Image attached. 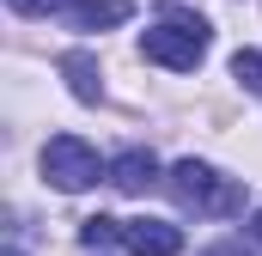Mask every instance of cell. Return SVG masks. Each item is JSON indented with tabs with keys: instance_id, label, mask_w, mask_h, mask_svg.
<instances>
[{
	"instance_id": "obj_1",
	"label": "cell",
	"mask_w": 262,
	"mask_h": 256,
	"mask_svg": "<svg viewBox=\"0 0 262 256\" xmlns=\"http://www.w3.org/2000/svg\"><path fill=\"white\" fill-rule=\"evenodd\" d=\"M171 195H177L189 214H207V220L244 214V183H238V177H220V171L201 165V159H177V165H171Z\"/></svg>"
},
{
	"instance_id": "obj_9",
	"label": "cell",
	"mask_w": 262,
	"mask_h": 256,
	"mask_svg": "<svg viewBox=\"0 0 262 256\" xmlns=\"http://www.w3.org/2000/svg\"><path fill=\"white\" fill-rule=\"evenodd\" d=\"M232 79H244L250 92H262V55L256 49H238V55H232Z\"/></svg>"
},
{
	"instance_id": "obj_12",
	"label": "cell",
	"mask_w": 262,
	"mask_h": 256,
	"mask_svg": "<svg viewBox=\"0 0 262 256\" xmlns=\"http://www.w3.org/2000/svg\"><path fill=\"white\" fill-rule=\"evenodd\" d=\"M6 256H18V250H6Z\"/></svg>"
},
{
	"instance_id": "obj_3",
	"label": "cell",
	"mask_w": 262,
	"mask_h": 256,
	"mask_svg": "<svg viewBox=\"0 0 262 256\" xmlns=\"http://www.w3.org/2000/svg\"><path fill=\"white\" fill-rule=\"evenodd\" d=\"M43 177H49L55 189L79 195V189H92V183L104 177V165H98V153H92L79 134H55V140L43 146Z\"/></svg>"
},
{
	"instance_id": "obj_10",
	"label": "cell",
	"mask_w": 262,
	"mask_h": 256,
	"mask_svg": "<svg viewBox=\"0 0 262 256\" xmlns=\"http://www.w3.org/2000/svg\"><path fill=\"white\" fill-rule=\"evenodd\" d=\"M12 12H25V18H49V12H67V0H6Z\"/></svg>"
},
{
	"instance_id": "obj_11",
	"label": "cell",
	"mask_w": 262,
	"mask_h": 256,
	"mask_svg": "<svg viewBox=\"0 0 262 256\" xmlns=\"http://www.w3.org/2000/svg\"><path fill=\"white\" fill-rule=\"evenodd\" d=\"M250 238H256V244H262V207H256V214H250Z\"/></svg>"
},
{
	"instance_id": "obj_7",
	"label": "cell",
	"mask_w": 262,
	"mask_h": 256,
	"mask_svg": "<svg viewBox=\"0 0 262 256\" xmlns=\"http://www.w3.org/2000/svg\"><path fill=\"white\" fill-rule=\"evenodd\" d=\"M61 73H67V86H73V98H79V104H98V98H104V79H98V61H92L85 49H73V55H61Z\"/></svg>"
},
{
	"instance_id": "obj_4",
	"label": "cell",
	"mask_w": 262,
	"mask_h": 256,
	"mask_svg": "<svg viewBox=\"0 0 262 256\" xmlns=\"http://www.w3.org/2000/svg\"><path fill=\"white\" fill-rule=\"evenodd\" d=\"M128 256H177L183 250V226H171V220H122V238H116Z\"/></svg>"
},
{
	"instance_id": "obj_5",
	"label": "cell",
	"mask_w": 262,
	"mask_h": 256,
	"mask_svg": "<svg viewBox=\"0 0 262 256\" xmlns=\"http://www.w3.org/2000/svg\"><path fill=\"white\" fill-rule=\"evenodd\" d=\"M110 183L122 195H146L152 183H159V159L146 153V146H128V153H116L110 159Z\"/></svg>"
},
{
	"instance_id": "obj_8",
	"label": "cell",
	"mask_w": 262,
	"mask_h": 256,
	"mask_svg": "<svg viewBox=\"0 0 262 256\" xmlns=\"http://www.w3.org/2000/svg\"><path fill=\"white\" fill-rule=\"evenodd\" d=\"M116 238H122V220H104V214H92V220L79 226V244H92V250H98V244H116Z\"/></svg>"
},
{
	"instance_id": "obj_2",
	"label": "cell",
	"mask_w": 262,
	"mask_h": 256,
	"mask_svg": "<svg viewBox=\"0 0 262 256\" xmlns=\"http://www.w3.org/2000/svg\"><path fill=\"white\" fill-rule=\"evenodd\" d=\"M207 18H195V12H171L165 25H152L146 37H140V55L159 67H171V73H195L201 55H207Z\"/></svg>"
},
{
	"instance_id": "obj_6",
	"label": "cell",
	"mask_w": 262,
	"mask_h": 256,
	"mask_svg": "<svg viewBox=\"0 0 262 256\" xmlns=\"http://www.w3.org/2000/svg\"><path fill=\"white\" fill-rule=\"evenodd\" d=\"M134 12V0H67V25L73 31H110Z\"/></svg>"
}]
</instances>
